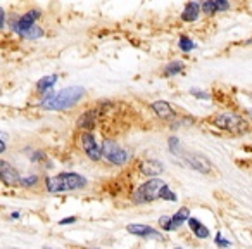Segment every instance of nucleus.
Returning a JSON list of instances; mask_svg holds the SVG:
<instances>
[{
    "mask_svg": "<svg viewBox=\"0 0 252 249\" xmlns=\"http://www.w3.org/2000/svg\"><path fill=\"white\" fill-rule=\"evenodd\" d=\"M95 125H97V112L95 111H87L76 123V127L83 132H90Z\"/></svg>",
    "mask_w": 252,
    "mask_h": 249,
    "instance_id": "obj_15",
    "label": "nucleus"
},
{
    "mask_svg": "<svg viewBox=\"0 0 252 249\" xmlns=\"http://www.w3.org/2000/svg\"><path fill=\"white\" fill-rule=\"evenodd\" d=\"M138 172H140V175L149 177V178H158L164 172V165L158 159H145L138 165Z\"/></svg>",
    "mask_w": 252,
    "mask_h": 249,
    "instance_id": "obj_10",
    "label": "nucleus"
},
{
    "mask_svg": "<svg viewBox=\"0 0 252 249\" xmlns=\"http://www.w3.org/2000/svg\"><path fill=\"white\" fill-rule=\"evenodd\" d=\"M43 36V30L40 28V26H33L32 30H28V32L23 35V40H38Z\"/></svg>",
    "mask_w": 252,
    "mask_h": 249,
    "instance_id": "obj_23",
    "label": "nucleus"
},
{
    "mask_svg": "<svg viewBox=\"0 0 252 249\" xmlns=\"http://www.w3.org/2000/svg\"><path fill=\"white\" fill-rule=\"evenodd\" d=\"M173 249H182V248H173Z\"/></svg>",
    "mask_w": 252,
    "mask_h": 249,
    "instance_id": "obj_34",
    "label": "nucleus"
},
{
    "mask_svg": "<svg viewBox=\"0 0 252 249\" xmlns=\"http://www.w3.org/2000/svg\"><path fill=\"white\" fill-rule=\"evenodd\" d=\"M247 114H249V116H251V118H252V109H247Z\"/></svg>",
    "mask_w": 252,
    "mask_h": 249,
    "instance_id": "obj_33",
    "label": "nucleus"
},
{
    "mask_svg": "<svg viewBox=\"0 0 252 249\" xmlns=\"http://www.w3.org/2000/svg\"><path fill=\"white\" fill-rule=\"evenodd\" d=\"M189 220H190V210H189V208H185V206L180 208V210L173 214V228H175V230H178L183 223H189Z\"/></svg>",
    "mask_w": 252,
    "mask_h": 249,
    "instance_id": "obj_16",
    "label": "nucleus"
},
{
    "mask_svg": "<svg viewBox=\"0 0 252 249\" xmlns=\"http://www.w3.org/2000/svg\"><path fill=\"white\" fill-rule=\"evenodd\" d=\"M85 94L87 90L81 85H71V87L56 92L47 101H40V107L45 111H66V109L74 107L85 97Z\"/></svg>",
    "mask_w": 252,
    "mask_h": 249,
    "instance_id": "obj_1",
    "label": "nucleus"
},
{
    "mask_svg": "<svg viewBox=\"0 0 252 249\" xmlns=\"http://www.w3.org/2000/svg\"><path fill=\"white\" fill-rule=\"evenodd\" d=\"M30 159H32L33 163H36V161H43V159H45V154H43L42 151H35V152H33V154H32V158H30Z\"/></svg>",
    "mask_w": 252,
    "mask_h": 249,
    "instance_id": "obj_29",
    "label": "nucleus"
},
{
    "mask_svg": "<svg viewBox=\"0 0 252 249\" xmlns=\"http://www.w3.org/2000/svg\"><path fill=\"white\" fill-rule=\"evenodd\" d=\"M0 28H5V12H4V9H0Z\"/></svg>",
    "mask_w": 252,
    "mask_h": 249,
    "instance_id": "obj_31",
    "label": "nucleus"
},
{
    "mask_svg": "<svg viewBox=\"0 0 252 249\" xmlns=\"http://www.w3.org/2000/svg\"><path fill=\"white\" fill-rule=\"evenodd\" d=\"M40 18H42V11H40V9H32V11L25 12V14L11 18L9 28H11V32L16 33L19 38H23V35H25L28 30H32L33 26H36L35 23L38 21Z\"/></svg>",
    "mask_w": 252,
    "mask_h": 249,
    "instance_id": "obj_5",
    "label": "nucleus"
},
{
    "mask_svg": "<svg viewBox=\"0 0 252 249\" xmlns=\"http://www.w3.org/2000/svg\"><path fill=\"white\" fill-rule=\"evenodd\" d=\"M87 178L80 173L73 172H63L54 177L45 178V189L50 194H61V192H73V190H81L87 187Z\"/></svg>",
    "mask_w": 252,
    "mask_h": 249,
    "instance_id": "obj_2",
    "label": "nucleus"
},
{
    "mask_svg": "<svg viewBox=\"0 0 252 249\" xmlns=\"http://www.w3.org/2000/svg\"><path fill=\"white\" fill-rule=\"evenodd\" d=\"M211 123L214 127L223 132H228L231 135H244L249 132V123L237 112H216L211 118Z\"/></svg>",
    "mask_w": 252,
    "mask_h": 249,
    "instance_id": "obj_3",
    "label": "nucleus"
},
{
    "mask_svg": "<svg viewBox=\"0 0 252 249\" xmlns=\"http://www.w3.org/2000/svg\"><path fill=\"white\" fill-rule=\"evenodd\" d=\"M214 242H216V246H218V248H221V249L230 248V246H231V242L228 241V239H224L223 235H221V232H218V234H216V237H214Z\"/></svg>",
    "mask_w": 252,
    "mask_h": 249,
    "instance_id": "obj_26",
    "label": "nucleus"
},
{
    "mask_svg": "<svg viewBox=\"0 0 252 249\" xmlns=\"http://www.w3.org/2000/svg\"><path fill=\"white\" fill-rule=\"evenodd\" d=\"M200 11H202V7H200L199 2H187V4L183 5V11H182V14H180V18L185 23H193L199 19Z\"/></svg>",
    "mask_w": 252,
    "mask_h": 249,
    "instance_id": "obj_13",
    "label": "nucleus"
},
{
    "mask_svg": "<svg viewBox=\"0 0 252 249\" xmlns=\"http://www.w3.org/2000/svg\"><path fill=\"white\" fill-rule=\"evenodd\" d=\"M0 178L5 185H19L21 183V177H19L18 170L4 159L0 161Z\"/></svg>",
    "mask_w": 252,
    "mask_h": 249,
    "instance_id": "obj_9",
    "label": "nucleus"
},
{
    "mask_svg": "<svg viewBox=\"0 0 252 249\" xmlns=\"http://www.w3.org/2000/svg\"><path fill=\"white\" fill-rule=\"evenodd\" d=\"M78 218L76 216H67V218H63V220L59 221V225H71V223H74Z\"/></svg>",
    "mask_w": 252,
    "mask_h": 249,
    "instance_id": "obj_30",
    "label": "nucleus"
},
{
    "mask_svg": "<svg viewBox=\"0 0 252 249\" xmlns=\"http://www.w3.org/2000/svg\"><path fill=\"white\" fill-rule=\"evenodd\" d=\"M183 70H185V63L180 59H175L164 66V76H168V78L176 76V74H180Z\"/></svg>",
    "mask_w": 252,
    "mask_h": 249,
    "instance_id": "obj_18",
    "label": "nucleus"
},
{
    "mask_svg": "<svg viewBox=\"0 0 252 249\" xmlns=\"http://www.w3.org/2000/svg\"><path fill=\"white\" fill-rule=\"evenodd\" d=\"M126 232L131 235H137L142 239H154V241H164V235L159 230L152 228L151 225H144V223H130L126 227Z\"/></svg>",
    "mask_w": 252,
    "mask_h": 249,
    "instance_id": "obj_8",
    "label": "nucleus"
},
{
    "mask_svg": "<svg viewBox=\"0 0 252 249\" xmlns=\"http://www.w3.org/2000/svg\"><path fill=\"white\" fill-rule=\"evenodd\" d=\"M190 94H192L193 97L200 99V101H209V99H211V95L207 94V92L200 90V88H190Z\"/></svg>",
    "mask_w": 252,
    "mask_h": 249,
    "instance_id": "obj_27",
    "label": "nucleus"
},
{
    "mask_svg": "<svg viewBox=\"0 0 252 249\" xmlns=\"http://www.w3.org/2000/svg\"><path fill=\"white\" fill-rule=\"evenodd\" d=\"M94 249H98V248H94Z\"/></svg>",
    "mask_w": 252,
    "mask_h": 249,
    "instance_id": "obj_35",
    "label": "nucleus"
},
{
    "mask_svg": "<svg viewBox=\"0 0 252 249\" xmlns=\"http://www.w3.org/2000/svg\"><path fill=\"white\" fill-rule=\"evenodd\" d=\"M57 80H59V76H57V74H49V76L40 78L38 83H36V90L42 92V94H45V92L52 90V87L57 83Z\"/></svg>",
    "mask_w": 252,
    "mask_h": 249,
    "instance_id": "obj_17",
    "label": "nucleus"
},
{
    "mask_svg": "<svg viewBox=\"0 0 252 249\" xmlns=\"http://www.w3.org/2000/svg\"><path fill=\"white\" fill-rule=\"evenodd\" d=\"M151 109L154 111V114L161 119H173L176 116V111L173 109V106L166 101H156L152 102Z\"/></svg>",
    "mask_w": 252,
    "mask_h": 249,
    "instance_id": "obj_12",
    "label": "nucleus"
},
{
    "mask_svg": "<svg viewBox=\"0 0 252 249\" xmlns=\"http://www.w3.org/2000/svg\"><path fill=\"white\" fill-rule=\"evenodd\" d=\"M166 185L164 180L161 178H151L147 182L140 183L137 189L131 194V201L133 204H149L152 201L159 199V194H161V189Z\"/></svg>",
    "mask_w": 252,
    "mask_h": 249,
    "instance_id": "obj_4",
    "label": "nucleus"
},
{
    "mask_svg": "<svg viewBox=\"0 0 252 249\" xmlns=\"http://www.w3.org/2000/svg\"><path fill=\"white\" fill-rule=\"evenodd\" d=\"M19 216H21V214H19L18 211H16V213H12V214H11V218H12V220H18Z\"/></svg>",
    "mask_w": 252,
    "mask_h": 249,
    "instance_id": "obj_32",
    "label": "nucleus"
},
{
    "mask_svg": "<svg viewBox=\"0 0 252 249\" xmlns=\"http://www.w3.org/2000/svg\"><path fill=\"white\" fill-rule=\"evenodd\" d=\"M214 2H216V9H218V12H224V11H228V9L231 7L230 4H228L226 0H214Z\"/></svg>",
    "mask_w": 252,
    "mask_h": 249,
    "instance_id": "obj_28",
    "label": "nucleus"
},
{
    "mask_svg": "<svg viewBox=\"0 0 252 249\" xmlns=\"http://www.w3.org/2000/svg\"><path fill=\"white\" fill-rule=\"evenodd\" d=\"M159 199H162V201H169V203H176V199H178V197H176V194L173 192V190L169 189L168 183H166V185L161 189V194H159Z\"/></svg>",
    "mask_w": 252,
    "mask_h": 249,
    "instance_id": "obj_22",
    "label": "nucleus"
},
{
    "mask_svg": "<svg viewBox=\"0 0 252 249\" xmlns=\"http://www.w3.org/2000/svg\"><path fill=\"white\" fill-rule=\"evenodd\" d=\"M40 183V177L38 175H28V177H21V183L19 185L25 187V189H33Z\"/></svg>",
    "mask_w": 252,
    "mask_h": 249,
    "instance_id": "obj_21",
    "label": "nucleus"
},
{
    "mask_svg": "<svg viewBox=\"0 0 252 249\" xmlns=\"http://www.w3.org/2000/svg\"><path fill=\"white\" fill-rule=\"evenodd\" d=\"M189 227H190V230H192V234L195 235L197 239H207V237H209V235H211L209 228H207L206 225H204L202 221L199 220V218L190 216V220H189Z\"/></svg>",
    "mask_w": 252,
    "mask_h": 249,
    "instance_id": "obj_14",
    "label": "nucleus"
},
{
    "mask_svg": "<svg viewBox=\"0 0 252 249\" xmlns=\"http://www.w3.org/2000/svg\"><path fill=\"white\" fill-rule=\"evenodd\" d=\"M80 147H81V151H83V154L87 156L90 161L97 163L104 158V154H102V145L98 144L97 139H95V135L92 134V132H81Z\"/></svg>",
    "mask_w": 252,
    "mask_h": 249,
    "instance_id": "obj_7",
    "label": "nucleus"
},
{
    "mask_svg": "<svg viewBox=\"0 0 252 249\" xmlns=\"http://www.w3.org/2000/svg\"><path fill=\"white\" fill-rule=\"evenodd\" d=\"M195 42H193L190 36H187V35H180V38H178V49L182 50V52H192L193 49H195Z\"/></svg>",
    "mask_w": 252,
    "mask_h": 249,
    "instance_id": "obj_19",
    "label": "nucleus"
},
{
    "mask_svg": "<svg viewBox=\"0 0 252 249\" xmlns=\"http://www.w3.org/2000/svg\"><path fill=\"white\" fill-rule=\"evenodd\" d=\"M200 7H202V14H206V16H214L218 12L216 2H214V0H206V2L200 4Z\"/></svg>",
    "mask_w": 252,
    "mask_h": 249,
    "instance_id": "obj_24",
    "label": "nucleus"
},
{
    "mask_svg": "<svg viewBox=\"0 0 252 249\" xmlns=\"http://www.w3.org/2000/svg\"><path fill=\"white\" fill-rule=\"evenodd\" d=\"M158 225H159V228L164 230V232L175 230V228H173V216H169V214H162V216H159Z\"/></svg>",
    "mask_w": 252,
    "mask_h": 249,
    "instance_id": "obj_20",
    "label": "nucleus"
},
{
    "mask_svg": "<svg viewBox=\"0 0 252 249\" xmlns=\"http://www.w3.org/2000/svg\"><path fill=\"white\" fill-rule=\"evenodd\" d=\"M183 161H185L190 168L197 170V172H200V173L211 172V161L207 158H204L202 154H192V152H190V154H187L185 158H183Z\"/></svg>",
    "mask_w": 252,
    "mask_h": 249,
    "instance_id": "obj_11",
    "label": "nucleus"
},
{
    "mask_svg": "<svg viewBox=\"0 0 252 249\" xmlns=\"http://www.w3.org/2000/svg\"><path fill=\"white\" fill-rule=\"evenodd\" d=\"M168 147L173 154H180V149H182V144H180V139L178 137H171L168 141Z\"/></svg>",
    "mask_w": 252,
    "mask_h": 249,
    "instance_id": "obj_25",
    "label": "nucleus"
},
{
    "mask_svg": "<svg viewBox=\"0 0 252 249\" xmlns=\"http://www.w3.org/2000/svg\"><path fill=\"white\" fill-rule=\"evenodd\" d=\"M102 154H104L105 161L116 166H123L130 161V152L126 151V149H123L112 139H104V142H102Z\"/></svg>",
    "mask_w": 252,
    "mask_h": 249,
    "instance_id": "obj_6",
    "label": "nucleus"
}]
</instances>
